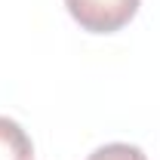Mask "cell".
<instances>
[{
  "label": "cell",
  "mask_w": 160,
  "mask_h": 160,
  "mask_svg": "<svg viewBox=\"0 0 160 160\" xmlns=\"http://www.w3.org/2000/svg\"><path fill=\"white\" fill-rule=\"evenodd\" d=\"M65 6L83 31L114 34L123 25H129L139 9V0H65Z\"/></svg>",
  "instance_id": "6da1fadb"
},
{
  "label": "cell",
  "mask_w": 160,
  "mask_h": 160,
  "mask_svg": "<svg viewBox=\"0 0 160 160\" xmlns=\"http://www.w3.org/2000/svg\"><path fill=\"white\" fill-rule=\"evenodd\" d=\"M34 148L28 132L22 129L16 120L0 117V160H31Z\"/></svg>",
  "instance_id": "7a4b0ae2"
},
{
  "label": "cell",
  "mask_w": 160,
  "mask_h": 160,
  "mask_svg": "<svg viewBox=\"0 0 160 160\" xmlns=\"http://www.w3.org/2000/svg\"><path fill=\"white\" fill-rule=\"evenodd\" d=\"M86 160H148L136 145H123V142H114V145H105L99 151H92Z\"/></svg>",
  "instance_id": "3957f363"
}]
</instances>
